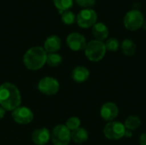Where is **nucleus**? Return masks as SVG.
I'll return each mask as SVG.
<instances>
[{
  "label": "nucleus",
  "instance_id": "nucleus-27",
  "mask_svg": "<svg viewBox=\"0 0 146 145\" xmlns=\"http://www.w3.org/2000/svg\"><path fill=\"white\" fill-rule=\"evenodd\" d=\"M5 112H6V110H5L4 109H3V108L0 106V120H2V119L4 117V115H5Z\"/></svg>",
  "mask_w": 146,
  "mask_h": 145
},
{
  "label": "nucleus",
  "instance_id": "nucleus-9",
  "mask_svg": "<svg viewBox=\"0 0 146 145\" xmlns=\"http://www.w3.org/2000/svg\"><path fill=\"white\" fill-rule=\"evenodd\" d=\"M13 120L21 125H27L33 120V113L29 108L19 106L12 111Z\"/></svg>",
  "mask_w": 146,
  "mask_h": 145
},
{
  "label": "nucleus",
  "instance_id": "nucleus-5",
  "mask_svg": "<svg viewBox=\"0 0 146 145\" xmlns=\"http://www.w3.org/2000/svg\"><path fill=\"white\" fill-rule=\"evenodd\" d=\"M144 21V15L139 9H132L125 15L123 18V25L127 30L135 32L142 27Z\"/></svg>",
  "mask_w": 146,
  "mask_h": 145
},
{
  "label": "nucleus",
  "instance_id": "nucleus-18",
  "mask_svg": "<svg viewBox=\"0 0 146 145\" xmlns=\"http://www.w3.org/2000/svg\"><path fill=\"white\" fill-rule=\"evenodd\" d=\"M124 126L127 130H129L131 132H134L138 130L141 126V120L138 115H129L124 121Z\"/></svg>",
  "mask_w": 146,
  "mask_h": 145
},
{
  "label": "nucleus",
  "instance_id": "nucleus-23",
  "mask_svg": "<svg viewBox=\"0 0 146 145\" xmlns=\"http://www.w3.org/2000/svg\"><path fill=\"white\" fill-rule=\"evenodd\" d=\"M65 126L68 128V130H70L72 132V131L80 127V120L78 117H75V116L70 117L66 121Z\"/></svg>",
  "mask_w": 146,
  "mask_h": 145
},
{
  "label": "nucleus",
  "instance_id": "nucleus-26",
  "mask_svg": "<svg viewBox=\"0 0 146 145\" xmlns=\"http://www.w3.org/2000/svg\"><path fill=\"white\" fill-rule=\"evenodd\" d=\"M133 137V132L129 131V130H126V132H125V136L124 138H130Z\"/></svg>",
  "mask_w": 146,
  "mask_h": 145
},
{
  "label": "nucleus",
  "instance_id": "nucleus-7",
  "mask_svg": "<svg viewBox=\"0 0 146 145\" xmlns=\"http://www.w3.org/2000/svg\"><path fill=\"white\" fill-rule=\"evenodd\" d=\"M98 15L92 9H84L76 15V22L81 28H90L97 23Z\"/></svg>",
  "mask_w": 146,
  "mask_h": 145
},
{
  "label": "nucleus",
  "instance_id": "nucleus-24",
  "mask_svg": "<svg viewBox=\"0 0 146 145\" xmlns=\"http://www.w3.org/2000/svg\"><path fill=\"white\" fill-rule=\"evenodd\" d=\"M77 4L85 9H91L96 3V0H75Z\"/></svg>",
  "mask_w": 146,
  "mask_h": 145
},
{
  "label": "nucleus",
  "instance_id": "nucleus-22",
  "mask_svg": "<svg viewBox=\"0 0 146 145\" xmlns=\"http://www.w3.org/2000/svg\"><path fill=\"white\" fill-rule=\"evenodd\" d=\"M62 21L66 25H72L76 21V15L70 10H65L62 13Z\"/></svg>",
  "mask_w": 146,
  "mask_h": 145
},
{
  "label": "nucleus",
  "instance_id": "nucleus-1",
  "mask_svg": "<svg viewBox=\"0 0 146 145\" xmlns=\"http://www.w3.org/2000/svg\"><path fill=\"white\" fill-rule=\"evenodd\" d=\"M21 103V96L18 88L9 82L0 85V106L6 111H13Z\"/></svg>",
  "mask_w": 146,
  "mask_h": 145
},
{
  "label": "nucleus",
  "instance_id": "nucleus-11",
  "mask_svg": "<svg viewBox=\"0 0 146 145\" xmlns=\"http://www.w3.org/2000/svg\"><path fill=\"white\" fill-rule=\"evenodd\" d=\"M67 44L69 49L73 51H80L85 50L87 43L84 35L79 32L70 33L66 39Z\"/></svg>",
  "mask_w": 146,
  "mask_h": 145
},
{
  "label": "nucleus",
  "instance_id": "nucleus-12",
  "mask_svg": "<svg viewBox=\"0 0 146 145\" xmlns=\"http://www.w3.org/2000/svg\"><path fill=\"white\" fill-rule=\"evenodd\" d=\"M31 138L36 145H44L49 142L50 138V133L47 128H38L33 132Z\"/></svg>",
  "mask_w": 146,
  "mask_h": 145
},
{
  "label": "nucleus",
  "instance_id": "nucleus-20",
  "mask_svg": "<svg viewBox=\"0 0 146 145\" xmlns=\"http://www.w3.org/2000/svg\"><path fill=\"white\" fill-rule=\"evenodd\" d=\"M104 44H105L106 50L110 51V52H116L121 47V43L116 38H107Z\"/></svg>",
  "mask_w": 146,
  "mask_h": 145
},
{
  "label": "nucleus",
  "instance_id": "nucleus-4",
  "mask_svg": "<svg viewBox=\"0 0 146 145\" xmlns=\"http://www.w3.org/2000/svg\"><path fill=\"white\" fill-rule=\"evenodd\" d=\"M126 130L127 129L122 122L113 121L110 122H107V124L104 127L103 132L107 139L116 141L124 138Z\"/></svg>",
  "mask_w": 146,
  "mask_h": 145
},
{
  "label": "nucleus",
  "instance_id": "nucleus-15",
  "mask_svg": "<svg viewBox=\"0 0 146 145\" xmlns=\"http://www.w3.org/2000/svg\"><path fill=\"white\" fill-rule=\"evenodd\" d=\"M61 45V38L56 35H51L45 39L44 43V49L46 51V53H56L60 50Z\"/></svg>",
  "mask_w": 146,
  "mask_h": 145
},
{
  "label": "nucleus",
  "instance_id": "nucleus-10",
  "mask_svg": "<svg viewBox=\"0 0 146 145\" xmlns=\"http://www.w3.org/2000/svg\"><path fill=\"white\" fill-rule=\"evenodd\" d=\"M119 112H120L119 108L115 103L106 102L101 106L99 114L104 121L107 122H110L115 121V119L119 115Z\"/></svg>",
  "mask_w": 146,
  "mask_h": 145
},
{
  "label": "nucleus",
  "instance_id": "nucleus-19",
  "mask_svg": "<svg viewBox=\"0 0 146 145\" xmlns=\"http://www.w3.org/2000/svg\"><path fill=\"white\" fill-rule=\"evenodd\" d=\"M62 62V57L57 53H49L46 57V63L52 68L58 67Z\"/></svg>",
  "mask_w": 146,
  "mask_h": 145
},
{
  "label": "nucleus",
  "instance_id": "nucleus-3",
  "mask_svg": "<svg viewBox=\"0 0 146 145\" xmlns=\"http://www.w3.org/2000/svg\"><path fill=\"white\" fill-rule=\"evenodd\" d=\"M84 50L86 58L92 62H98L103 60L107 51L104 42L96 39L88 42Z\"/></svg>",
  "mask_w": 146,
  "mask_h": 145
},
{
  "label": "nucleus",
  "instance_id": "nucleus-2",
  "mask_svg": "<svg viewBox=\"0 0 146 145\" xmlns=\"http://www.w3.org/2000/svg\"><path fill=\"white\" fill-rule=\"evenodd\" d=\"M47 53L44 48L35 46L30 48L23 56V63L25 67L32 71L40 69L46 63Z\"/></svg>",
  "mask_w": 146,
  "mask_h": 145
},
{
  "label": "nucleus",
  "instance_id": "nucleus-6",
  "mask_svg": "<svg viewBox=\"0 0 146 145\" xmlns=\"http://www.w3.org/2000/svg\"><path fill=\"white\" fill-rule=\"evenodd\" d=\"M54 145H68L71 141V131L65 125H57L50 133Z\"/></svg>",
  "mask_w": 146,
  "mask_h": 145
},
{
  "label": "nucleus",
  "instance_id": "nucleus-25",
  "mask_svg": "<svg viewBox=\"0 0 146 145\" xmlns=\"http://www.w3.org/2000/svg\"><path fill=\"white\" fill-rule=\"evenodd\" d=\"M139 145H146V132L142 133L139 136Z\"/></svg>",
  "mask_w": 146,
  "mask_h": 145
},
{
  "label": "nucleus",
  "instance_id": "nucleus-13",
  "mask_svg": "<svg viewBox=\"0 0 146 145\" xmlns=\"http://www.w3.org/2000/svg\"><path fill=\"white\" fill-rule=\"evenodd\" d=\"M92 36L94 37V38L96 40L104 42L108 38L110 32H109L108 26L104 23L97 22L92 27Z\"/></svg>",
  "mask_w": 146,
  "mask_h": 145
},
{
  "label": "nucleus",
  "instance_id": "nucleus-17",
  "mask_svg": "<svg viewBox=\"0 0 146 145\" xmlns=\"http://www.w3.org/2000/svg\"><path fill=\"white\" fill-rule=\"evenodd\" d=\"M121 50L126 56H132L136 53L137 45L135 42L130 38H125L121 43Z\"/></svg>",
  "mask_w": 146,
  "mask_h": 145
},
{
  "label": "nucleus",
  "instance_id": "nucleus-8",
  "mask_svg": "<svg viewBox=\"0 0 146 145\" xmlns=\"http://www.w3.org/2000/svg\"><path fill=\"white\" fill-rule=\"evenodd\" d=\"M60 84L58 80L53 77L46 76L41 79L38 84V91L47 96H52L58 92Z\"/></svg>",
  "mask_w": 146,
  "mask_h": 145
},
{
  "label": "nucleus",
  "instance_id": "nucleus-16",
  "mask_svg": "<svg viewBox=\"0 0 146 145\" xmlns=\"http://www.w3.org/2000/svg\"><path fill=\"white\" fill-rule=\"evenodd\" d=\"M88 132L83 127H79L71 132V140H73L76 144H84L88 140Z\"/></svg>",
  "mask_w": 146,
  "mask_h": 145
},
{
  "label": "nucleus",
  "instance_id": "nucleus-28",
  "mask_svg": "<svg viewBox=\"0 0 146 145\" xmlns=\"http://www.w3.org/2000/svg\"><path fill=\"white\" fill-rule=\"evenodd\" d=\"M142 27H143V28H144V29H145V30L146 31V20H145V21H144V22H143V25H142Z\"/></svg>",
  "mask_w": 146,
  "mask_h": 145
},
{
  "label": "nucleus",
  "instance_id": "nucleus-21",
  "mask_svg": "<svg viewBox=\"0 0 146 145\" xmlns=\"http://www.w3.org/2000/svg\"><path fill=\"white\" fill-rule=\"evenodd\" d=\"M53 2L61 14L65 10H68L74 3V0H53Z\"/></svg>",
  "mask_w": 146,
  "mask_h": 145
},
{
  "label": "nucleus",
  "instance_id": "nucleus-14",
  "mask_svg": "<svg viewBox=\"0 0 146 145\" xmlns=\"http://www.w3.org/2000/svg\"><path fill=\"white\" fill-rule=\"evenodd\" d=\"M71 77L75 83H84L89 79L90 72L87 68L84 66H77L73 69L71 73Z\"/></svg>",
  "mask_w": 146,
  "mask_h": 145
}]
</instances>
